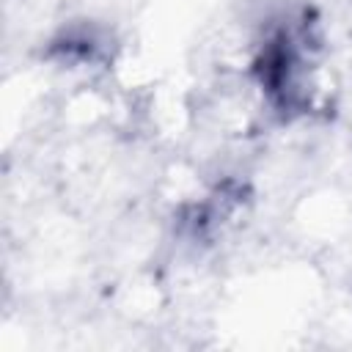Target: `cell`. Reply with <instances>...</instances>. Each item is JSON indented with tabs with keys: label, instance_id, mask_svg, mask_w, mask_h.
<instances>
[{
	"label": "cell",
	"instance_id": "cell-1",
	"mask_svg": "<svg viewBox=\"0 0 352 352\" xmlns=\"http://www.w3.org/2000/svg\"><path fill=\"white\" fill-rule=\"evenodd\" d=\"M300 66L302 50L292 30H278L256 58V77L261 91L278 110H294L300 102Z\"/></svg>",
	"mask_w": 352,
	"mask_h": 352
}]
</instances>
